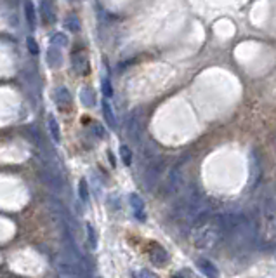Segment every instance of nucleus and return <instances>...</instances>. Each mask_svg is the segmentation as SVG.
Listing matches in <instances>:
<instances>
[{
    "instance_id": "obj_1",
    "label": "nucleus",
    "mask_w": 276,
    "mask_h": 278,
    "mask_svg": "<svg viewBox=\"0 0 276 278\" xmlns=\"http://www.w3.org/2000/svg\"><path fill=\"white\" fill-rule=\"evenodd\" d=\"M222 238H226L222 214L203 216L191 228V240H193L195 247H198L201 250H212Z\"/></svg>"
},
{
    "instance_id": "obj_2",
    "label": "nucleus",
    "mask_w": 276,
    "mask_h": 278,
    "mask_svg": "<svg viewBox=\"0 0 276 278\" xmlns=\"http://www.w3.org/2000/svg\"><path fill=\"white\" fill-rule=\"evenodd\" d=\"M142 127H144V120H142L141 110L132 111L129 115V119H127V136H129L132 141H139Z\"/></svg>"
},
{
    "instance_id": "obj_3",
    "label": "nucleus",
    "mask_w": 276,
    "mask_h": 278,
    "mask_svg": "<svg viewBox=\"0 0 276 278\" xmlns=\"http://www.w3.org/2000/svg\"><path fill=\"white\" fill-rule=\"evenodd\" d=\"M71 66L79 75H87L89 72V60H87V54L82 49H77L71 54Z\"/></svg>"
},
{
    "instance_id": "obj_4",
    "label": "nucleus",
    "mask_w": 276,
    "mask_h": 278,
    "mask_svg": "<svg viewBox=\"0 0 276 278\" xmlns=\"http://www.w3.org/2000/svg\"><path fill=\"white\" fill-rule=\"evenodd\" d=\"M162 169L163 165L160 160H153V162L150 163L146 174H144V184H146L148 188H153L155 184H157V181L160 179V176H162Z\"/></svg>"
},
{
    "instance_id": "obj_5",
    "label": "nucleus",
    "mask_w": 276,
    "mask_h": 278,
    "mask_svg": "<svg viewBox=\"0 0 276 278\" xmlns=\"http://www.w3.org/2000/svg\"><path fill=\"white\" fill-rule=\"evenodd\" d=\"M150 259L157 266H165L167 262H169V252H167L162 245L153 243V245L150 247Z\"/></svg>"
},
{
    "instance_id": "obj_6",
    "label": "nucleus",
    "mask_w": 276,
    "mask_h": 278,
    "mask_svg": "<svg viewBox=\"0 0 276 278\" xmlns=\"http://www.w3.org/2000/svg\"><path fill=\"white\" fill-rule=\"evenodd\" d=\"M129 202H130V207H132V212H134L136 219L146 221V211H144V202H142L141 197H139L138 193H130Z\"/></svg>"
},
{
    "instance_id": "obj_7",
    "label": "nucleus",
    "mask_w": 276,
    "mask_h": 278,
    "mask_svg": "<svg viewBox=\"0 0 276 278\" xmlns=\"http://www.w3.org/2000/svg\"><path fill=\"white\" fill-rule=\"evenodd\" d=\"M197 264L198 270L205 275L207 278H219V270H217L212 261H209V259H198Z\"/></svg>"
},
{
    "instance_id": "obj_8",
    "label": "nucleus",
    "mask_w": 276,
    "mask_h": 278,
    "mask_svg": "<svg viewBox=\"0 0 276 278\" xmlns=\"http://www.w3.org/2000/svg\"><path fill=\"white\" fill-rule=\"evenodd\" d=\"M56 104H58L61 110H66V108L71 106V94L66 87L56 89Z\"/></svg>"
},
{
    "instance_id": "obj_9",
    "label": "nucleus",
    "mask_w": 276,
    "mask_h": 278,
    "mask_svg": "<svg viewBox=\"0 0 276 278\" xmlns=\"http://www.w3.org/2000/svg\"><path fill=\"white\" fill-rule=\"evenodd\" d=\"M40 18H42V21L45 24H51L56 21V12L49 0H42V4H40Z\"/></svg>"
},
{
    "instance_id": "obj_10",
    "label": "nucleus",
    "mask_w": 276,
    "mask_h": 278,
    "mask_svg": "<svg viewBox=\"0 0 276 278\" xmlns=\"http://www.w3.org/2000/svg\"><path fill=\"white\" fill-rule=\"evenodd\" d=\"M80 103L85 108H92L96 104V92L91 87H82V91H80Z\"/></svg>"
},
{
    "instance_id": "obj_11",
    "label": "nucleus",
    "mask_w": 276,
    "mask_h": 278,
    "mask_svg": "<svg viewBox=\"0 0 276 278\" xmlns=\"http://www.w3.org/2000/svg\"><path fill=\"white\" fill-rule=\"evenodd\" d=\"M47 63H49V66H52V68L61 66V63H63V54H61L59 47H54V45H52V47L49 49L47 51Z\"/></svg>"
},
{
    "instance_id": "obj_12",
    "label": "nucleus",
    "mask_w": 276,
    "mask_h": 278,
    "mask_svg": "<svg viewBox=\"0 0 276 278\" xmlns=\"http://www.w3.org/2000/svg\"><path fill=\"white\" fill-rule=\"evenodd\" d=\"M103 115H104V120H106L108 125H110L111 129H117V119H115L113 108H111V104L108 99L103 101Z\"/></svg>"
},
{
    "instance_id": "obj_13",
    "label": "nucleus",
    "mask_w": 276,
    "mask_h": 278,
    "mask_svg": "<svg viewBox=\"0 0 276 278\" xmlns=\"http://www.w3.org/2000/svg\"><path fill=\"white\" fill-rule=\"evenodd\" d=\"M24 16H26V21L30 26H35L37 23V12L35 7H33V2L32 0H26V4H24Z\"/></svg>"
},
{
    "instance_id": "obj_14",
    "label": "nucleus",
    "mask_w": 276,
    "mask_h": 278,
    "mask_svg": "<svg viewBox=\"0 0 276 278\" xmlns=\"http://www.w3.org/2000/svg\"><path fill=\"white\" fill-rule=\"evenodd\" d=\"M47 125H49V132H51L52 139H54V143H59V141H61V131H59V125H58V122H56V119L52 115L47 119Z\"/></svg>"
},
{
    "instance_id": "obj_15",
    "label": "nucleus",
    "mask_w": 276,
    "mask_h": 278,
    "mask_svg": "<svg viewBox=\"0 0 276 278\" xmlns=\"http://www.w3.org/2000/svg\"><path fill=\"white\" fill-rule=\"evenodd\" d=\"M250 165H252V184L257 183L260 174V167H259V160H257V151L254 150L252 155H250Z\"/></svg>"
},
{
    "instance_id": "obj_16",
    "label": "nucleus",
    "mask_w": 276,
    "mask_h": 278,
    "mask_svg": "<svg viewBox=\"0 0 276 278\" xmlns=\"http://www.w3.org/2000/svg\"><path fill=\"white\" fill-rule=\"evenodd\" d=\"M85 230H87V240H89V245H91L92 249H96V247H98V235H96L94 226H92L91 222H87Z\"/></svg>"
},
{
    "instance_id": "obj_17",
    "label": "nucleus",
    "mask_w": 276,
    "mask_h": 278,
    "mask_svg": "<svg viewBox=\"0 0 276 278\" xmlns=\"http://www.w3.org/2000/svg\"><path fill=\"white\" fill-rule=\"evenodd\" d=\"M51 45H54V47H66L68 37L63 35V33H54L51 37Z\"/></svg>"
},
{
    "instance_id": "obj_18",
    "label": "nucleus",
    "mask_w": 276,
    "mask_h": 278,
    "mask_svg": "<svg viewBox=\"0 0 276 278\" xmlns=\"http://www.w3.org/2000/svg\"><path fill=\"white\" fill-rule=\"evenodd\" d=\"M120 157H122L125 165H130V163H132V150H130L127 144H122V146H120Z\"/></svg>"
},
{
    "instance_id": "obj_19",
    "label": "nucleus",
    "mask_w": 276,
    "mask_h": 278,
    "mask_svg": "<svg viewBox=\"0 0 276 278\" xmlns=\"http://www.w3.org/2000/svg\"><path fill=\"white\" fill-rule=\"evenodd\" d=\"M79 195L80 199H82V202H89V186H87V181L85 179H80L79 183Z\"/></svg>"
},
{
    "instance_id": "obj_20",
    "label": "nucleus",
    "mask_w": 276,
    "mask_h": 278,
    "mask_svg": "<svg viewBox=\"0 0 276 278\" xmlns=\"http://www.w3.org/2000/svg\"><path fill=\"white\" fill-rule=\"evenodd\" d=\"M64 24H66V28H68V30H70V32H73V33H79V32H80V23H79V18L70 16L66 21H64Z\"/></svg>"
},
{
    "instance_id": "obj_21",
    "label": "nucleus",
    "mask_w": 276,
    "mask_h": 278,
    "mask_svg": "<svg viewBox=\"0 0 276 278\" xmlns=\"http://www.w3.org/2000/svg\"><path fill=\"white\" fill-rule=\"evenodd\" d=\"M101 87H103V94H104V98H106V99L113 96V87H111L110 79H106V77H104L103 82H101Z\"/></svg>"
},
{
    "instance_id": "obj_22",
    "label": "nucleus",
    "mask_w": 276,
    "mask_h": 278,
    "mask_svg": "<svg viewBox=\"0 0 276 278\" xmlns=\"http://www.w3.org/2000/svg\"><path fill=\"white\" fill-rule=\"evenodd\" d=\"M26 44H28V51L32 52V54H39V47H37L35 39H32V37H28V39H26Z\"/></svg>"
},
{
    "instance_id": "obj_23",
    "label": "nucleus",
    "mask_w": 276,
    "mask_h": 278,
    "mask_svg": "<svg viewBox=\"0 0 276 278\" xmlns=\"http://www.w3.org/2000/svg\"><path fill=\"white\" fill-rule=\"evenodd\" d=\"M139 278H158L155 273H151L150 270H141L139 271Z\"/></svg>"
},
{
    "instance_id": "obj_24",
    "label": "nucleus",
    "mask_w": 276,
    "mask_h": 278,
    "mask_svg": "<svg viewBox=\"0 0 276 278\" xmlns=\"http://www.w3.org/2000/svg\"><path fill=\"white\" fill-rule=\"evenodd\" d=\"M92 131H94V132H98V136H99V138H103V136H104L103 127H101L99 123H96V125H92Z\"/></svg>"
},
{
    "instance_id": "obj_25",
    "label": "nucleus",
    "mask_w": 276,
    "mask_h": 278,
    "mask_svg": "<svg viewBox=\"0 0 276 278\" xmlns=\"http://www.w3.org/2000/svg\"><path fill=\"white\" fill-rule=\"evenodd\" d=\"M170 278H184V277H182V275H179V273H176V275H172Z\"/></svg>"
},
{
    "instance_id": "obj_26",
    "label": "nucleus",
    "mask_w": 276,
    "mask_h": 278,
    "mask_svg": "<svg viewBox=\"0 0 276 278\" xmlns=\"http://www.w3.org/2000/svg\"><path fill=\"white\" fill-rule=\"evenodd\" d=\"M49 2H52V0H49Z\"/></svg>"
}]
</instances>
